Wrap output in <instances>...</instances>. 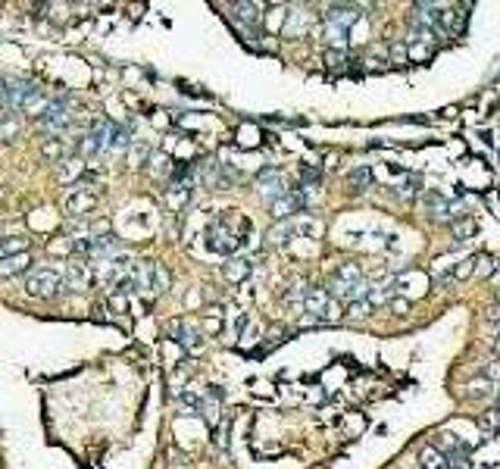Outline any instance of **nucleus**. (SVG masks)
I'll return each instance as SVG.
<instances>
[{"instance_id":"obj_1","label":"nucleus","mask_w":500,"mask_h":469,"mask_svg":"<svg viewBox=\"0 0 500 469\" xmlns=\"http://www.w3.org/2000/svg\"><path fill=\"white\" fill-rule=\"evenodd\" d=\"M66 288V279H62L56 269L41 266V269H31V275L25 279V294L35 300H53L56 294Z\"/></svg>"},{"instance_id":"obj_2","label":"nucleus","mask_w":500,"mask_h":469,"mask_svg":"<svg viewBox=\"0 0 500 469\" xmlns=\"http://www.w3.org/2000/svg\"><path fill=\"white\" fill-rule=\"evenodd\" d=\"M238 244H241V238L228 229V219H216V222L206 225V247H210L212 254L235 256Z\"/></svg>"},{"instance_id":"obj_3","label":"nucleus","mask_w":500,"mask_h":469,"mask_svg":"<svg viewBox=\"0 0 500 469\" xmlns=\"http://www.w3.org/2000/svg\"><path fill=\"white\" fill-rule=\"evenodd\" d=\"M138 285L147 288L150 294H162L169 288V272L162 263H153V260H144L141 266H138Z\"/></svg>"},{"instance_id":"obj_4","label":"nucleus","mask_w":500,"mask_h":469,"mask_svg":"<svg viewBox=\"0 0 500 469\" xmlns=\"http://www.w3.org/2000/svg\"><path fill=\"white\" fill-rule=\"evenodd\" d=\"M97 204H100V194L94 191V188H88L85 181H78L66 197V210L72 213V216H85V213H91Z\"/></svg>"},{"instance_id":"obj_5","label":"nucleus","mask_w":500,"mask_h":469,"mask_svg":"<svg viewBox=\"0 0 500 469\" xmlns=\"http://www.w3.org/2000/svg\"><path fill=\"white\" fill-rule=\"evenodd\" d=\"M256 188H260V197L266 200V204H275L278 197H285L288 188H285V179H281L278 169H262L260 175H256Z\"/></svg>"},{"instance_id":"obj_6","label":"nucleus","mask_w":500,"mask_h":469,"mask_svg":"<svg viewBox=\"0 0 500 469\" xmlns=\"http://www.w3.org/2000/svg\"><path fill=\"white\" fill-rule=\"evenodd\" d=\"M169 331H172L175 341H178L181 347H188L191 354H200V350H203V344H206L203 335H200V331L194 329L188 319H172V322H169Z\"/></svg>"},{"instance_id":"obj_7","label":"nucleus","mask_w":500,"mask_h":469,"mask_svg":"<svg viewBox=\"0 0 500 469\" xmlns=\"http://www.w3.org/2000/svg\"><path fill=\"white\" fill-rule=\"evenodd\" d=\"M360 16H362V6L360 3H331V6H325V22H328V25L350 28V25H353Z\"/></svg>"},{"instance_id":"obj_8","label":"nucleus","mask_w":500,"mask_h":469,"mask_svg":"<svg viewBox=\"0 0 500 469\" xmlns=\"http://www.w3.org/2000/svg\"><path fill=\"white\" fill-rule=\"evenodd\" d=\"M66 288H72V291H81V288H88V281H91V263L85 260V256H72V260L66 263Z\"/></svg>"},{"instance_id":"obj_9","label":"nucleus","mask_w":500,"mask_h":469,"mask_svg":"<svg viewBox=\"0 0 500 469\" xmlns=\"http://www.w3.org/2000/svg\"><path fill=\"white\" fill-rule=\"evenodd\" d=\"M328 304H331V297H328V288H306L303 291V310L310 313V316H316L319 322L325 319V313H328Z\"/></svg>"},{"instance_id":"obj_10","label":"nucleus","mask_w":500,"mask_h":469,"mask_svg":"<svg viewBox=\"0 0 500 469\" xmlns=\"http://www.w3.org/2000/svg\"><path fill=\"white\" fill-rule=\"evenodd\" d=\"M66 122H69V113H66V106H62V104H50L47 113L38 119V125H41L44 131H50V138H53L56 131L66 129Z\"/></svg>"},{"instance_id":"obj_11","label":"nucleus","mask_w":500,"mask_h":469,"mask_svg":"<svg viewBox=\"0 0 500 469\" xmlns=\"http://www.w3.org/2000/svg\"><path fill=\"white\" fill-rule=\"evenodd\" d=\"M50 104H53V100L44 97L38 88H28V91H25V97H22V104H19V110H22V113H35V116L41 119L44 113H47Z\"/></svg>"},{"instance_id":"obj_12","label":"nucleus","mask_w":500,"mask_h":469,"mask_svg":"<svg viewBox=\"0 0 500 469\" xmlns=\"http://www.w3.org/2000/svg\"><path fill=\"white\" fill-rule=\"evenodd\" d=\"M250 269H253V266H250L247 256H228V260L222 263V275H225L228 281H235V285H238V281L247 279Z\"/></svg>"},{"instance_id":"obj_13","label":"nucleus","mask_w":500,"mask_h":469,"mask_svg":"<svg viewBox=\"0 0 500 469\" xmlns=\"http://www.w3.org/2000/svg\"><path fill=\"white\" fill-rule=\"evenodd\" d=\"M31 254L25 250V254H16V256H6V260H0V279H10V275H19L25 272V269H31Z\"/></svg>"},{"instance_id":"obj_14","label":"nucleus","mask_w":500,"mask_h":469,"mask_svg":"<svg viewBox=\"0 0 500 469\" xmlns=\"http://www.w3.org/2000/svg\"><path fill=\"white\" fill-rule=\"evenodd\" d=\"M419 463H422V469H450L447 456H444L435 444H425V447L419 450Z\"/></svg>"},{"instance_id":"obj_15","label":"nucleus","mask_w":500,"mask_h":469,"mask_svg":"<svg viewBox=\"0 0 500 469\" xmlns=\"http://www.w3.org/2000/svg\"><path fill=\"white\" fill-rule=\"evenodd\" d=\"M425 285H428L425 272H403L400 279H394L391 288H397V291H416V294H422Z\"/></svg>"},{"instance_id":"obj_16","label":"nucleus","mask_w":500,"mask_h":469,"mask_svg":"<svg viewBox=\"0 0 500 469\" xmlns=\"http://www.w3.org/2000/svg\"><path fill=\"white\" fill-rule=\"evenodd\" d=\"M28 250V238L22 235H6L0 238V260H6V256H16V254H25Z\"/></svg>"},{"instance_id":"obj_17","label":"nucleus","mask_w":500,"mask_h":469,"mask_svg":"<svg viewBox=\"0 0 500 469\" xmlns=\"http://www.w3.org/2000/svg\"><path fill=\"white\" fill-rule=\"evenodd\" d=\"M322 38L328 41V50H344V47H347V28H341V25H328V22H325Z\"/></svg>"},{"instance_id":"obj_18","label":"nucleus","mask_w":500,"mask_h":469,"mask_svg":"<svg viewBox=\"0 0 500 469\" xmlns=\"http://www.w3.org/2000/svg\"><path fill=\"white\" fill-rule=\"evenodd\" d=\"M100 147H103V131H100V122H97V129L88 131V135L78 141V150H81L85 156H94Z\"/></svg>"},{"instance_id":"obj_19","label":"nucleus","mask_w":500,"mask_h":469,"mask_svg":"<svg viewBox=\"0 0 500 469\" xmlns=\"http://www.w3.org/2000/svg\"><path fill=\"white\" fill-rule=\"evenodd\" d=\"M175 400H178V406L185 413H200V410H203V397H200L197 391H191V388H181Z\"/></svg>"},{"instance_id":"obj_20","label":"nucleus","mask_w":500,"mask_h":469,"mask_svg":"<svg viewBox=\"0 0 500 469\" xmlns=\"http://www.w3.org/2000/svg\"><path fill=\"white\" fill-rule=\"evenodd\" d=\"M331 279H341V281H347V285H356V281L362 279V266L360 263H341Z\"/></svg>"},{"instance_id":"obj_21","label":"nucleus","mask_w":500,"mask_h":469,"mask_svg":"<svg viewBox=\"0 0 500 469\" xmlns=\"http://www.w3.org/2000/svg\"><path fill=\"white\" fill-rule=\"evenodd\" d=\"M41 154L47 156V160H53V163H60L62 156H66V141H62V138H47V141L41 144Z\"/></svg>"},{"instance_id":"obj_22","label":"nucleus","mask_w":500,"mask_h":469,"mask_svg":"<svg viewBox=\"0 0 500 469\" xmlns=\"http://www.w3.org/2000/svg\"><path fill=\"white\" fill-rule=\"evenodd\" d=\"M188 197H191V188L188 185H172L166 191V204L172 206V210H181V206L188 204Z\"/></svg>"},{"instance_id":"obj_23","label":"nucleus","mask_w":500,"mask_h":469,"mask_svg":"<svg viewBox=\"0 0 500 469\" xmlns=\"http://www.w3.org/2000/svg\"><path fill=\"white\" fill-rule=\"evenodd\" d=\"M388 60H394V66H410V50H406V41L388 44Z\"/></svg>"},{"instance_id":"obj_24","label":"nucleus","mask_w":500,"mask_h":469,"mask_svg":"<svg viewBox=\"0 0 500 469\" xmlns=\"http://www.w3.org/2000/svg\"><path fill=\"white\" fill-rule=\"evenodd\" d=\"M450 229H453V238H456V241H466L469 235H475V229H478V225H475V219L460 216L453 225H450Z\"/></svg>"},{"instance_id":"obj_25","label":"nucleus","mask_w":500,"mask_h":469,"mask_svg":"<svg viewBox=\"0 0 500 469\" xmlns=\"http://www.w3.org/2000/svg\"><path fill=\"white\" fill-rule=\"evenodd\" d=\"M391 285H372V291H369V306H381V304H391Z\"/></svg>"},{"instance_id":"obj_26","label":"nucleus","mask_w":500,"mask_h":469,"mask_svg":"<svg viewBox=\"0 0 500 469\" xmlns=\"http://www.w3.org/2000/svg\"><path fill=\"white\" fill-rule=\"evenodd\" d=\"M406 50H410V63H425V60H431V47H428V44H422V41L406 44Z\"/></svg>"},{"instance_id":"obj_27","label":"nucleus","mask_w":500,"mask_h":469,"mask_svg":"<svg viewBox=\"0 0 500 469\" xmlns=\"http://www.w3.org/2000/svg\"><path fill=\"white\" fill-rule=\"evenodd\" d=\"M294 231H297V225H291V222H281V225H275V229L269 231V241H272V244H285L288 238L294 235Z\"/></svg>"},{"instance_id":"obj_28","label":"nucleus","mask_w":500,"mask_h":469,"mask_svg":"<svg viewBox=\"0 0 500 469\" xmlns=\"http://www.w3.org/2000/svg\"><path fill=\"white\" fill-rule=\"evenodd\" d=\"M435 447H438V450H441V454H444V456H447V454H453V450H460V447H462V444H460V441H456V435H450V431H444V435H438V441H435Z\"/></svg>"},{"instance_id":"obj_29","label":"nucleus","mask_w":500,"mask_h":469,"mask_svg":"<svg viewBox=\"0 0 500 469\" xmlns=\"http://www.w3.org/2000/svg\"><path fill=\"white\" fill-rule=\"evenodd\" d=\"M372 181V172H369V166H360L350 172V185H353V191H362V188Z\"/></svg>"},{"instance_id":"obj_30","label":"nucleus","mask_w":500,"mask_h":469,"mask_svg":"<svg viewBox=\"0 0 500 469\" xmlns=\"http://www.w3.org/2000/svg\"><path fill=\"white\" fill-rule=\"evenodd\" d=\"M344 63H347L344 50H325V66L328 69H344Z\"/></svg>"},{"instance_id":"obj_31","label":"nucleus","mask_w":500,"mask_h":469,"mask_svg":"<svg viewBox=\"0 0 500 469\" xmlns=\"http://www.w3.org/2000/svg\"><path fill=\"white\" fill-rule=\"evenodd\" d=\"M472 272H475V260H460L453 266V272H450V279L460 281V279H466V275H472Z\"/></svg>"},{"instance_id":"obj_32","label":"nucleus","mask_w":500,"mask_h":469,"mask_svg":"<svg viewBox=\"0 0 500 469\" xmlns=\"http://www.w3.org/2000/svg\"><path fill=\"white\" fill-rule=\"evenodd\" d=\"M372 313V306H369V300H356V304L347 306V319H362Z\"/></svg>"},{"instance_id":"obj_33","label":"nucleus","mask_w":500,"mask_h":469,"mask_svg":"<svg viewBox=\"0 0 500 469\" xmlns=\"http://www.w3.org/2000/svg\"><path fill=\"white\" fill-rule=\"evenodd\" d=\"M494 391V381H472L466 391V397H485V394Z\"/></svg>"},{"instance_id":"obj_34","label":"nucleus","mask_w":500,"mask_h":469,"mask_svg":"<svg viewBox=\"0 0 500 469\" xmlns=\"http://www.w3.org/2000/svg\"><path fill=\"white\" fill-rule=\"evenodd\" d=\"M478 425H481V429L497 431L500 429V410H485V416L478 419Z\"/></svg>"},{"instance_id":"obj_35","label":"nucleus","mask_w":500,"mask_h":469,"mask_svg":"<svg viewBox=\"0 0 500 469\" xmlns=\"http://www.w3.org/2000/svg\"><path fill=\"white\" fill-rule=\"evenodd\" d=\"M447 463H450V469H469V454L466 450H453V454H447Z\"/></svg>"},{"instance_id":"obj_36","label":"nucleus","mask_w":500,"mask_h":469,"mask_svg":"<svg viewBox=\"0 0 500 469\" xmlns=\"http://www.w3.org/2000/svg\"><path fill=\"white\" fill-rule=\"evenodd\" d=\"M235 10L244 22H256V3H235Z\"/></svg>"},{"instance_id":"obj_37","label":"nucleus","mask_w":500,"mask_h":469,"mask_svg":"<svg viewBox=\"0 0 500 469\" xmlns=\"http://www.w3.org/2000/svg\"><path fill=\"white\" fill-rule=\"evenodd\" d=\"M391 310L397 313V316H406V313H410V300H403V297H391Z\"/></svg>"},{"instance_id":"obj_38","label":"nucleus","mask_w":500,"mask_h":469,"mask_svg":"<svg viewBox=\"0 0 500 469\" xmlns=\"http://www.w3.org/2000/svg\"><path fill=\"white\" fill-rule=\"evenodd\" d=\"M147 154H150V150L144 147V144H135V150H131V160H135V166H138L141 160H147Z\"/></svg>"},{"instance_id":"obj_39","label":"nucleus","mask_w":500,"mask_h":469,"mask_svg":"<svg viewBox=\"0 0 500 469\" xmlns=\"http://www.w3.org/2000/svg\"><path fill=\"white\" fill-rule=\"evenodd\" d=\"M166 169H169V160H166V156H153V172L166 175Z\"/></svg>"},{"instance_id":"obj_40","label":"nucleus","mask_w":500,"mask_h":469,"mask_svg":"<svg viewBox=\"0 0 500 469\" xmlns=\"http://www.w3.org/2000/svg\"><path fill=\"white\" fill-rule=\"evenodd\" d=\"M475 263H481V266H478L481 272H488V269H494V260H491V256H478V260H475Z\"/></svg>"},{"instance_id":"obj_41","label":"nucleus","mask_w":500,"mask_h":469,"mask_svg":"<svg viewBox=\"0 0 500 469\" xmlns=\"http://www.w3.org/2000/svg\"><path fill=\"white\" fill-rule=\"evenodd\" d=\"M491 350H494V356H500V335L491 341Z\"/></svg>"},{"instance_id":"obj_42","label":"nucleus","mask_w":500,"mask_h":469,"mask_svg":"<svg viewBox=\"0 0 500 469\" xmlns=\"http://www.w3.org/2000/svg\"><path fill=\"white\" fill-rule=\"evenodd\" d=\"M497 300H500V288H497Z\"/></svg>"}]
</instances>
